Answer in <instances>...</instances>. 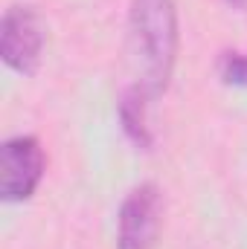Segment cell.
Here are the masks:
<instances>
[{
    "label": "cell",
    "mask_w": 247,
    "mask_h": 249,
    "mask_svg": "<svg viewBox=\"0 0 247 249\" xmlns=\"http://www.w3.org/2000/svg\"><path fill=\"white\" fill-rule=\"evenodd\" d=\"M160 188L154 183L137 186L123 200L117 223V249H154L160 229Z\"/></svg>",
    "instance_id": "4"
},
{
    "label": "cell",
    "mask_w": 247,
    "mask_h": 249,
    "mask_svg": "<svg viewBox=\"0 0 247 249\" xmlns=\"http://www.w3.org/2000/svg\"><path fill=\"white\" fill-rule=\"evenodd\" d=\"M47 41V26L35 6H12L0 23V55L3 64L21 75H35Z\"/></svg>",
    "instance_id": "2"
},
{
    "label": "cell",
    "mask_w": 247,
    "mask_h": 249,
    "mask_svg": "<svg viewBox=\"0 0 247 249\" xmlns=\"http://www.w3.org/2000/svg\"><path fill=\"white\" fill-rule=\"evenodd\" d=\"M131 53L140 64V90L151 99L169 87L178 58V9L175 0H131L128 12Z\"/></svg>",
    "instance_id": "1"
},
{
    "label": "cell",
    "mask_w": 247,
    "mask_h": 249,
    "mask_svg": "<svg viewBox=\"0 0 247 249\" xmlns=\"http://www.w3.org/2000/svg\"><path fill=\"white\" fill-rule=\"evenodd\" d=\"M47 160L35 136H12L0 148V194L6 203H23L35 194Z\"/></svg>",
    "instance_id": "3"
},
{
    "label": "cell",
    "mask_w": 247,
    "mask_h": 249,
    "mask_svg": "<svg viewBox=\"0 0 247 249\" xmlns=\"http://www.w3.org/2000/svg\"><path fill=\"white\" fill-rule=\"evenodd\" d=\"M218 72L227 84L247 87V55L245 53H224L218 61Z\"/></svg>",
    "instance_id": "6"
},
{
    "label": "cell",
    "mask_w": 247,
    "mask_h": 249,
    "mask_svg": "<svg viewBox=\"0 0 247 249\" xmlns=\"http://www.w3.org/2000/svg\"><path fill=\"white\" fill-rule=\"evenodd\" d=\"M148 99H151V96L134 84V87L123 96V102H120V122H123L125 136H128L137 148H145V151L154 145V136H151L148 119H145V105H148Z\"/></svg>",
    "instance_id": "5"
},
{
    "label": "cell",
    "mask_w": 247,
    "mask_h": 249,
    "mask_svg": "<svg viewBox=\"0 0 247 249\" xmlns=\"http://www.w3.org/2000/svg\"><path fill=\"white\" fill-rule=\"evenodd\" d=\"M227 3H230L233 9H239V12H245L247 9V0H227Z\"/></svg>",
    "instance_id": "7"
}]
</instances>
